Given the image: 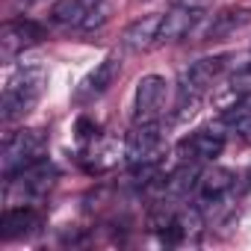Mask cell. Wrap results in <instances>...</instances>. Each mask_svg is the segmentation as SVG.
I'll use <instances>...</instances> for the list:
<instances>
[{"label": "cell", "mask_w": 251, "mask_h": 251, "mask_svg": "<svg viewBox=\"0 0 251 251\" xmlns=\"http://www.w3.org/2000/svg\"><path fill=\"white\" fill-rule=\"evenodd\" d=\"M45 83H48L45 68H39V65L18 68V74L3 89V121H18L27 112H33V106L39 103V98L45 92Z\"/></svg>", "instance_id": "6da1fadb"}, {"label": "cell", "mask_w": 251, "mask_h": 251, "mask_svg": "<svg viewBox=\"0 0 251 251\" xmlns=\"http://www.w3.org/2000/svg\"><path fill=\"white\" fill-rule=\"evenodd\" d=\"M227 53H219V56H204L198 62H192L183 77H180V86H177V109H189L201 100V95L222 77V71L227 68Z\"/></svg>", "instance_id": "7a4b0ae2"}, {"label": "cell", "mask_w": 251, "mask_h": 251, "mask_svg": "<svg viewBox=\"0 0 251 251\" xmlns=\"http://www.w3.org/2000/svg\"><path fill=\"white\" fill-rule=\"evenodd\" d=\"M45 154V136L39 130H18L3 142V177H15Z\"/></svg>", "instance_id": "3957f363"}, {"label": "cell", "mask_w": 251, "mask_h": 251, "mask_svg": "<svg viewBox=\"0 0 251 251\" xmlns=\"http://www.w3.org/2000/svg\"><path fill=\"white\" fill-rule=\"evenodd\" d=\"M163 127L157 121H136V127L127 133V142H124V157L133 166L142 163H157L160 151H163Z\"/></svg>", "instance_id": "277c9868"}, {"label": "cell", "mask_w": 251, "mask_h": 251, "mask_svg": "<svg viewBox=\"0 0 251 251\" xmlns=\"http://www.w3.org/2000/svg\"><path fill=\"white\" fill-rule=\"evenodd\" d=\"M42 39H45V30H42L36 21H30V18L9 21V24L3 27V33H0V56L9 62V59H15L18 53L36 48Z\"/></svg>", "instance_id": "5b68a950"}, {"label": "cell", "mask_w": 251, "mask_h": 251, "mask_svg": "<svg viewBox=\"0 0 251 251\" xmlns=\"http://www.w3.org/2000/svg\"><path fill=\"white\" fill-rule=\"evenodd\" d=\"M166 77L160 74H145L136 83V98H133V115L136 121H154L166 103Z\"/></svg>", "instance_id": "8992f818"}, {"label": "cell", "mask_w": 251, "mask_h": 251, "mask_svg": "<svg viewBox=\"0 0 251 251\" xmlns=\"http://www.w3.org/2000/svg\"><path fill=\"white\" fill-rule=\"evenodd\" d=\"M118 74H121V59H118V56H106L103 62L95 65V71L86 74V80L80 83V89H77L74 98H77L80 103H89V100L100 98V95L118 80Z\"/></svg>", "instance_id": "52a82bcc"}, {"label": "cell", "mask_w": 251, "mask_h": 251, "mask_svg": "<svg viewBox=\"0 0 251 251\" xmlns=\"http://www.w3.org/2000/svg\"><path fill=\"white\" fill-rule=\"evenodd\" d=\"M201 24V9L195 6H175L163 15V24H160V42L157 45H169V42H180L186 39L195 27Z\"/></svg>", "instance_id": "ba28073f"}, {"label": "cell", "mask_w": 251, "mask_h": 251, "mask_svg": "<svg viewBox=\"0 0 251 251\" xmlns=\"http://www.w3.org/2000/svg\"><path fill=\"white\" fill-rule=\"evenodd\" d=\"M160 24H163V15L160 12L142 15L139 21H133L127 30L121 33V45L127 48L130 53H142V50L154 48L160 42Z\"/></svg>", "instance_id": "9c48e42d"}, {"label": "cell", "mask_w": 251, "mask_h": 251, "mask_svg": "<svg viewBox=\"0 0 251 251\" xmlns=\"http://www.w3.org/2000/svg\"><path fill=\"white\" fill-rule=\"evenodd\" d=\"M225 148V139L219 133H210V130H198L192 136H186L180 145H177V154L183 157V163H207L213 157H219Z\"/></svg>", "instance_id": "30bf717a"}, {"label": "cell", "mask_w": 251, "mask_h": 251, "mask_svg": "<svg viewBox=\"0 0 251 251\" xmlns=\"http://www.w3.org/2000/svg\"><path fill=\"white\" fill-rule=\"evenodd\" d=\"M39 227V213L30 210V207H9L0 219V236L6 242L9 239H21L27 233H33Z\"/></svg>", "instance_id": "8fae6325"}, {"label": "cell", "mask_w": 251, "mask_h": 251, "mask_svg": "<svg viewBox=\"0 0 251 251\" xmlns=\"http://www.w3.org/2000/svg\"><path fill=\"white\" fill-rule=\"evenodd\" d=\"M15 177H18V186H21L27 195H45V192L53 186V180H56V169L42 157L39 163H33V166H27L24 172H18ZM9 180H12V177H9Z\"/></svg>", "instance_id": "7c38bea8"}, {"label": "cell", "mask_w": 251, "mask_h": 251, "mask_svg": "<svg viewBox=\"0 0 251 251\" xmlns=\"http://www.w3.org/2000/svg\"><path fill=\"white\" fill-rule=\"evenodd\" d=\"M201 213L195 210V207H186V210H180L177 216H172L169 219V225H166V239L169 242H183V239H189V236H198L201 233Z\"/></svg>", "instance_id": "4fadbf2b"}, {"label": "cell", "mask_w": 251, "mask_h": 251, "mask_svg": "<svg viewBox=\"0 0 251 251\" xmlns=\"http://www.w3.org/2000/svg\"><path fill=\"white\" fill-rule=\"evenodd\" d=\"M233 180H236V175H233L230 169L213 166L210 172H204V175L198 177V192H201L204 201H216V198H222V195L233 186Z\"/></svg>", "instance_id": "5bb4252c"}, {"label": "cell", "mask_w": 251, "mask_h": 251, "mask_svg": "<svg viewBox=\"0 0 251 251\" xmlns=\"http://www.w3.org/2000/svg\"><path fill=\"white\" fill-rule=\"evenodd\" d=\"M92 3L89 0H56L53 9H50V18L56 24H65V27H77V24H86V18L92 15Z\"/></svg>", "instance_id": "9a60e30c"}, {"label": "cell", "mask_w": 251, "mask_h": 251, "mask_svg": "<svg viewBox=\"0 0 251 251\" xmlns=\"http://www.w3.org/2000/svg\"><path fill=\"white\" fill-rule=\"evenodd\" d=\"M251 21V12L248 9H225L213 18L210 30H207V39H219V36H230L236 33L239 27H245Z\"/></svg>", "instance_id": "2e32d148"}, {"label": "cell", "mask_w": 251, "mask_h": 251, "mask_svg": "<svg viewBox=\"0 0 251 251\" xmlns=\"http://www.w3.org/2000/svg\"><path fill=\"white\" fill-rule=\"evenodd\" d=\"M230 86H233V89H251V62L242 65V68L230 77Z\"/></svg>", "instance_id": "e0dca14e"}, {"label": "cell", "mask_w": 251, "mask_h": 251, "mask_svg": "<svg viewBox=\"0 0 251 251\" xmlns=\"http://www.w3.org/2000/svg\"><path fill=\"white\" fill-rule=\"evenodd\" d=\"M236 133H239V139L251 142V118H245V121H239V124H236Z\"/></svg>", "instance_id": "ac0fdd59"}, {"label": "cell", "mask_w": 251, "mask_h": 251, "mask_svg": "<svg viewBox=\"0 0 251 251\" xmlns=\"http://www.w3.org/2000/svg\"><path fill=\"white\" fill-rule=\"evenodd\" d=\"M24 3H33V0H24Z\"/></svg>", "instance_id": "d6986e66"}, {"label": "cell", "mask_w": 251, "mask_h": 251, "mask_svg": "<svg viewBox=\"0 0 251 251\" xmlns=\"http://www.w3.org/2000/svg\"><path fill=\"white\" fill-rule=\"evenodd\" d=\"M183 3H189V0H183Z\"/></svg>", "instance_id": "ffe728a7"}]
</instances>
